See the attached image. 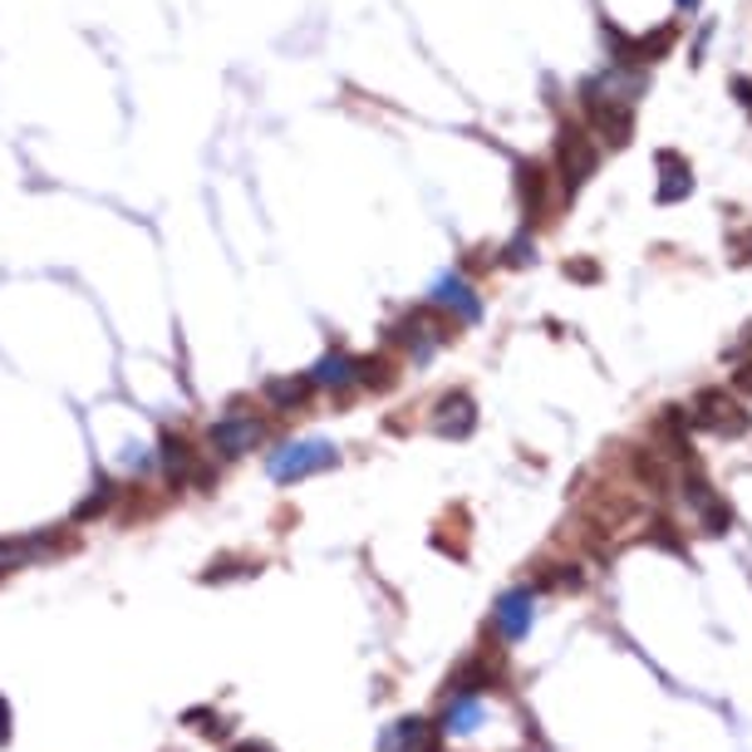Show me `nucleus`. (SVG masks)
I'll return each instance as SVG.
<instances>
[{
  "label": "nucleus",
  "instance_id": "nucleus-1",
  "mask_svg": "<svg viewBox=\"0 0 752 752\" xmlns=\"http://www.w3.org/2000/svg\"><path fill=\"white\" fill-rule=\"evenodd\" d=\"M339 463V448L325 438H301V443H276V448L266 453V472L276 477L281 487L291 482H305V477L315 472H329V467Z\"/></svg>",
  "mask_w": 752,
  "mask_h": 752
},
{
  "label": "nucleus",
  "instance_id": "nucleus-2",
  "mask_svg": "<svg viewBox=\"0 0 752 752\" xmlns=\"http://www.w3.org/2000/svg\"><path fill=\"white\" fill-rule=\"evenodd\" d=\"M556 167H561V187L571 192V197L596 177L600 148H596V133H590L586 123H566L561 129V139H556Z\"/></svg>",
  "mask_w": 752,
  "mask_h": 752
},
{
  "label": "nucleus",
  "instance_id": "nucleus-3",
  "mask_svg": "<svg viewBox=\"0 0 752 752\" xmlns=\"http://www.w3.org/2000/svg\"><path fill=\"white\" fill-rule=\"evenodd\" d=\"M428 305L438 315H448L453 325H477L482 321V295H477V286L463 276V271H443V276L428 286Z\"/></svg>",
  "mask_w": 752,
  "mask_h": 752
},
{
  "label": "nucleus",
  "instance_id": "nucleus-4",
  "mask_svg": "<svg viewBox=\"0 0 752 752\" xmlns=\"http://www.w3.org/2000/svg\"><path fill=\"white\" fill-rule=\"evenodd\" d=\"M261 438H266V428H261V418H251V414H226V418H216L212 433H207L216 458H246Z\"/></svg>",
  "mask_w": 752,
  "mask_h": 752
},
{
  "label": "nucleus",
  "instance_id": "nucleus-5",
  "mask_svg": "<svg viewBox=\"0 0 752 752\" xmlns=\"http://www.w3.org/2000/svg\"><path fill=\"white\" fill-rule=\"evenodd\" d=\"M157 458H163L167 482H197V487H207V467L197 463V453H192L187 438H173V433H167V438L157 443Z\"/></svg>",
  "mask_w": 752,
  "mask_h": 752
},
{
  "label": "nucleus",
  "instance_id": "nucleus-6",
  "mask_svg": "<svg viewBox=\"0 0 752 752\" xmlns=\"http://www.w3.org/2000/svg\"><path fill=\"white\" fill-rule=\"evenodd\" d=\"M305 379H311V389H325V394L355 389V355L349 349H329V355L315 359V369Z\"/></svg>",
  "mask_w": 752,
  "mask_h": 752
},
{
  "label": "nucleus",
  "instance_id": "nucleus-7",
  "mask_svg": "<svg viewBox=\"0 0 752 752\" xmlns=\"http://www.w3.org/2000/svg\"><path fill=\"white\" fill-rule=\"evenodd\" d=\"M311 379L305 374H281V379H266L261 384V398H266L276 414H295V408H305L311 404Z\"/></svg>",
  "mask_w": 752,
  "mask_h": 752
},
{
  "label": "nucleus",
  "instance_id": "nucleus-8",
  "mask_svg": "<svg viewBox=\"0 0 752 752\" xmlns=\"http://www.w3.org/2000/svg\"><path fill=\"white\" fill-rule=\"evenodd\" d=\"M433 428H438L443 438H467V433L477 428V408H472V398H467L463 389H458V394H448V398H438V418H433Z\"/></svg>",
  "mask_w": 752,
  "mask_h": 752
},
{
  "label": "nucleus",
  "instance_id": "nucleus-9",
  "mask_svg": "<svg viewBox=\"0 0 752 752\" xmlns=\"http://www.w3.org/2000/svg\"><path fill=\"white\" fill-rule=\"evenodd\" d=\"M492 620L507 640H521V634L531 630V590H507V596L497 600Z\"/></svg>",
  "mask_w": 752,
  "mask_h": 752
},
{
  "label": "nucleus",
  "instance_id": "nucleus-10",
  "mask_svg": "<svg viewBox=\"0 0 752 752\" xmlns=\"http://www.w3.org/2000/svg\"><path fill=\"white\" fill-rule=\"evenodd\" d=\"M517 187H521V212H527V226L541 222V216H546V187H551L546 167L541 163H521L517 167Z\"/></svg>",
  "mask_w": 752,
  "mask_h": 752
},
{
  "label": "nucleus",
  "instance_id": "nucleus-11",
  "mask_svg": "<svg viewBox=\"0 0 752 752\" xmlns=\"http://www.w3.org/2000/svg\"><path fill=\"white\" fill-rule=\"evenodd\" d=\"M699 404H703V408H713V414H699V424H703V428H713V433H743V428H748V414L733 404V398L718 394V389L699 394Z\"/></svg>",
  "mask_w": 752,
  "mask_h": 752
},
{
  "label": "nucleus",
  "instance_id": "nucleus-12",
  "mask_svg": "<svg viewBox=\"0 0 752 752\" xmlns=\"http://www.w3.org/2000/svg\"><path fill=\"white\" fill-rule=\"evenodd\" d=\"M659 167H664V187H659V202H679L693 192V167L683 163L679 153H659Z\"/></svg>",
  "mask_w": 752,
  "mask_h": 752
},
{
  "label": "nucleus",
  "instance_id": "nucleus-13",
  "mask_svg": "<svg viewBox=\"0 0 752 752\" xmlns=\"http://www.w3.org/2000/svg\"><path fill=\"white\" fill-rule=\"evenodd\" d=\"M355 384H359V389H389V384H394L389 355H364V359H355Z\"/></svg>",
  "mask_w": 752,
  "mask_h": 752
},
{
  "label": "nucleus",
  "instance_id": "nucleus-14",
  "mask_svg": "<svg viewBox=\"0 0 752 752\" xmlns=\"http://www.w3.org/2000/svg\"><path fill=\"white\" fill-rule=\"evenodd\" d=\"M531 256H537V246H531V226L517 236V242H507V246H501V261H507V266H527Z\"/></svg>",
  "mask_w": 752,
  "mask_h": 752
},
{
  "label": "nucleus",
  "instance_id": "nucleus-15",
  "mask_svg": "<svg viewBox=\"0 0 752 752\" xmlns=\"http://www.w3.org/2000/svg\"><path fill=\"white\" fill-rule=\"evenodd\" d=\"M477 718H482L477 703H458V709H448V733H472Z\"/></svg>",
  "mask_w": 752,
  "mask_h": 752
},
{
  "label": "nucleus",
  "instance_id": "nucleus-16",
  "mask_svg": "<svg viewBox=\"0 0 752 752\" xmlns=\"http://www.w3.org/2000/svg\"><path fill=\"white\" fill-rule=\"evenodd\" d=\"M109 501H113V482H99V492H94V497H89V501H84V507H79V517H94V511H104V507H109Z\"/></svg>",
  "mask_w": 752,
  "mask_h": 752
},
{
  "label": "nucleus",
  "instance_id": "nucleus-17",
  "mask_svg": "<svg viewBox=\"0 0 752 752\" xmlns=\"http://www.w3.org/2000/svg\"><path fill=\"white\" fill-rule=\"evenodd\" d=\"M566 276H580V281H596V276H600V271H596V266H590V261H580V266H566Z\"/></svg>",
  "mask_w": 752,
  "mask_h": 752
},
{
  "label": "nucleus",
  "instance_id": "nucleus-18",
  "mask_svg": "<svg viewBox=\"0 0 752 752\" xmlns=\"http://www.w3.org/2000/svg\"><path fill=\"white\" fill-rule=\"evenodd\" d=\"M733 89H738V94H743V104L752 109V79H733Z\"/></svg>",
  "mask_w": 752,
  "mask_h": 752
},
{
  "label": "nucleus",
  "instance_id": "nucleus-19",
  "mask_svg": "<svg viewBox=\"0 0 752 752\" xmlns=\"http://www.w3.org/2000/svg\"><path fill=\"white\" fill-rule=\"evenodd\" d=\"M10 738V709H6V699H0V743Z\"/></svg>",
  "mask_w": 752,
  "mask_h": 752
},
{
  "label": "nucleus",
  "instance_id": "nucleus-20",
  "mask_svg": "<svg viewBox=\"0 0 752 752\" xmlns=\"http://www.w3.org/2000/svg\"><path fill=\"white\" fill-rule=\"evenodd\" d=\"M232 752H271L266 743H242V748H232Z\"/></svg>",
  "mask_w": 752,
  "mask_h": 752
},
{
  "label": "nucleus",
  "instance_id": "nucleus-21",
  "mask_svg": "<svg viewBox=\"0 0 752 752\" xmlns=\"http://www.w3.org/2000/svg\"><path fill=\"white\" fill-rule=\"evenodd\" d=\"M679 6H683V10H693V6H699V0H679Z\"/></svg>",
  "mask_w": 752,
  "mask_h": 752
}]
</instances>
